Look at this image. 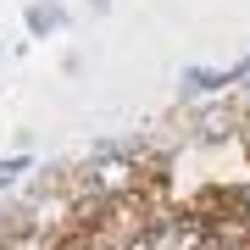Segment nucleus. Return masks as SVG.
Instances as JSON below:
<instances>
[{
    "label": "nucleus",
    "instance_id": "obj_1",
    "mask_svg": "<svg viewBox=\"0 0 250 250\" xmlns=\"http://www.w3.org/2000/svg\"><path fill=\"white\" fill-rule=\"evenodd\" d=\"M62 28H67V6H56V0H34L28 6V34L34 39H50Z\"/></svg>",
    "mask_w": 250,
    "mask_h": 250
},
{
    "label": "nucleus",
    "instance_id": "obj_2",
    "mask_svg": "<svg viewBox=\"0 0 250 250\" xmlns=\"http://www.w3.org/2000/svg\"><path fill=\"white\" fill-rule=\"evenodd\" d=\"M22 172H28V156H6V161H0V195H6Z\"/></svg>",
    "mask_w": 250,
    "mask_h": 250
},
{
    "label": "nucleus",
    "instance_id": "obj_3",
    "mask_svg": "<svg viewBox=\"0 0 250 250\" xmlns=\"http://www.w3.org/2000/svg\"><path fill=\"white\" fill-rule=\"evenodd\" d=\"M89 6H95V11H106V6H111V0H89Z\"/></svg>",
    "mask_w": 250,
    "mask_h": 250
}]
</instances>
